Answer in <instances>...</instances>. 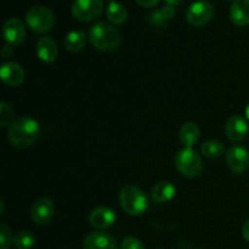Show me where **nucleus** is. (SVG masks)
Returning a JSON list of instances; mask_svg holds the SVG:
<instances>
[{"mask_svg":"<svg viewBox=\"0 0 249 249\" xmlns=\"http://www.w3.org/2000/svg\"><path fill=\"white\" fill-rule=\"evenodd\" d=\"M246 117H247V119L249 121V105L247 106V108H246Z\"/></svg>","mask_w":249,"mask_h":249,"instance_id":"32","label":"nucleus"},{"mask_svg":"<svg viewBox=\"0 0 249 249\" xmlns=\"http://www.w3.org/2000/svg\"><path fill=\"white\" fill-rule=\"evenodd\" d=\"M199 136H201L199 128L197 126V124L191 123V122L185 123L179 131L180 141H181V143L184 145V147H194V146L198 142Z\"/></svg>","mask_w":249,"mask_h":249,"instance_id":"18","label":"nucleus"},{"mask_svg":"<svg viewBox=\"0 0 249 249\" xmlns=\"http://www.w3.org/2000/svg\"><path fill=\"white\" fill-rule=\"evenodd\" d=\"M117 215L113 209L108 207H97L90 213L89 221L92 228L97 230H105L108 229L116 223Z\"/></svg>","mask_w":249,"mask_h":249,"instance_id":"12","label":"nucleus"},{"mask_svg":"<svg viewBox=\"0 0 249 249\" xmlns=\"http://www.w3.org/2000/svg\"><path fill=\"white\" fill-rule=\"evenodd\" d=\"M24 77V71L21 65L16 62H5L2 63L0 67V78H1L2 83L9 87H18L23 83Z\"/></svg>","mask_w":249,"mask_h":249,"instance_id":"10","label":"nucleus"},{"mask_svg":"<svg viewBox=\"0 0 249 249\" xmlns=\"http://www.w3.org/2000/svg\"><path fill=\"white\" fill-rule=\"evenodd\" d=\"M226 163L236 174H242L249 169V151L241 146H232L226 152Z\"/></svg>","mask_w":249,"mask_h":249,"instance_id":"9","label":"nucleus"},{"mask_svg":"<svg viewBox=\"0 0 249 249\" xmlns=\"http://www.w3.org/2000/svg\"><path fill=\"white\" fill-rule=\"evenodd\" d=\"M36 55L43 62H53L58 56L57 44L55 43L53 39L44 36L36 43Z\"/></svg>","mask_w":249,"mask_h":249,"instance_id":"15","label":"nucleus"},{"mask_svg":"<svg viewBox=\"0 0 249 249\" xmlns=\"http://www.w3.org/2000/svg\"><path fill=\"white\" fill-rule=\"evenodd\" d=\"M12 53H14V50H12V46L9 45V44H6L5 46H2L1 49V56L2 58H9L11 57Z\"/></svg>","mask_w":249,"mask_h":249,"instance_id":"28","label":"nucleus"},{"mask_svg":"<svg viewBox=\"0 0 249 249\" xmlns=\"http://www.w3.org/2000/svg\"><path fill=\"white\" fill-rule=\"evenodd\" d=\"M242 236L246 241L249 243V219L245 223L242 228Z\"/></svg>","mask_w":249,"mask_h":249,"instance_id":"29","label":"nucleus"},{"mask_svg":"<svg viewBox=\"0 0 249 249\" xmlns=\"http://www.w3.org/2000/svg\"><path fill=\"white\" fill-rule=\"evenodd\" d=\"M109 1H111V2H112V1H114V0H109Z\"/></svg>","mask_w":249,"mask_h":249,"instance_id":"34","label":"nucleus"},{"mask_svg":"<svg viewBox=\"0 0 249 249\" xmlns=\"http://www.w3.org/2000/svg\"><path fill=\"white\" fill-rule=\"evenodd\" d=\"M249 131L248 123L242 116H236L230 117L226 122L225 125V134L228 136L229 140L233 141V142H238L246 139Z\"/></svg>","mask_w":249,"mask_h":249,"instance_id":"11","label":"nucleus"},{"mask_svg":"<svg viewBox=\"0 0 249 249\" xmlns=\"http://www.w3.org/2000/svg\"><path fill=\"white\" fill-rule=\"evenodd\" d=\"M160 15H162L163 19L167 21V19H172L175 15V7L174 6H170V5H165L164 7L160 10Z\"/></svg>","mask_w":249,"mask_h":249,"instance_id":"26","label":"nucleus"},{"mask_svg":"<svg viewBox=\"0 0 249 249\" xmlns=\"http://www.w3.org/2000/svg\"><path fill=\"white\" fill-rule=\"evenodd\" d=\"M226 1H232V0H226Z\"/></svg>","mask_w":249,"mask_h":249,"instance_id":"33","label":"nucleus"},{"mask_svg":"<svg viewBox=\"0 0 249 249\" xmlns=\"http://www.w3.org/2000/svg\"><path fill=\"white\" fill-rule=\"evenodd\" d=\"M119 202L126 214L131 216H140L148 209V197L139 187L128 185L121 190Z\"/></svg>","mask_w":249,"mask_h":249,"instance_id":"3","label":"nucleus"},{"mask_svg":"<svg viewBox=\"0 0 249 249\" xmlns=\"http://www.w3.org/2000/svg\"><path fill=\"white\" fill-rule=\"evenodd\" d=\"M214 16V7L207 0H198L189 6L186 11V21L191 26L201 27L209 23Z\"/></svg>","mask_w":249,"mask_h":249,"instance_id":"7","label":"nucleus"},{"mask_svg":"<svg viewBox=\"0 0 249 249\" xmlns=\"http://www.w3.org/2000/svg\"><path fill=\"white\" fill-rule=\"evenodd\" d=\"M121 33L112 24L97 22L90 28L89 40L100 51H113L121 44Z\"/></svg>","mask_w":249,"mask_h":249,"instance_id":"2","label":"nucleus"},{"mask_svg":"<svg viewBox=\"0 0 249 249\" xmlns=\"http://www.w3.org/2000/svg\"><path fill=\"white\" fill-rule=\"evenodd\" d=\"M106 16L107 19L112 24H117L118 26V24H123L126 21V18H128V11H126V7L123 4L112 1L107 6Z\"/></svg>","mask_w":249,"mask_h":249,"instance_id":"19","label":"nucleus"},{"mask_svg":"<svg viewBox=\"0 0 249 249\" xmlns=\"http://www.w3.org/2000/svg\"><path fill=\"white\" fill-rule=\"evenodd\" d=\"M167 5H170V6H178L182 2V0H165Z\"/></svg>","mask_w":249,"mask_h":249,"instance_id":"30","label":"nucleus"},{"mask_svg":"<svg viewBox=\"0 0 249 249\" xmlns=\"http://www.w3.org/2000/svg\"><path fill=\"white\" fill-rule=\"evenodd\" d=\"M11 243H14L11 231L5 224H1L0 225V249H9Z\"/></svg>","mask_w":249,"mask_h":249,"instance_id":"24","label":"nucleus"},{"mask_svg":"<svg viewBox=\"0 0 249 249\" xmlns=\"http://www.w3.org/2000/svg\"><path fill=\"white\" fill-rule=\"evenodd\" d=\"M26 23L34 33H46L55 24V15L49 7L36 5L26 12Z\"/></svg>","mask_w":249,"mask_h":249,"instance_id":"4","label":"nucleus"},{"mask_svg":"<svg viewBox=\"0 0 249 249\" xmlns=\"http://www.w3.org/2000/svg\"><path fill=\"white\" fill-rule=\"evenodd\" d=\"M177 194V187L170 181H160L153 186L151 197L157 203H167L172 201Z\"/></svg>","mask_w":249,"mask_h":249,"instance_id":"17","label":"nucleus"},{"mask_svg":"<svg viewBox=\"0 0 249 249\" xmlns=\"http://www.w3.org/2000/svg\"><path fill=\"white\" fill-rule=\"evenodd\" d=\"M175 167L184 177L196 178L203 170V163L201 156L194 148L184 147L175 157Z\"/></svg>","mask_w":249,"mask_h":249,"instance_id":"5","label":"nucleus"},{"mask_svg":"<svg viewBox=\"0 0 249 249\" xmlns=\"http://www.w3.org/2000/svg\"><path fill=\"white\" fill-rule=\"evenodd\" d=\"M83 249H118V246L109 233L95 231L85 237Z\"/></svg>","mask_w":249,"mask_h":249,"instance_id":"14","label":"nucleus"},{"mask_svg":"<svg viewBox=\"0 0 249 249\" xmlns=\"http://www.w3.org/2000/svg\"><path fill=\"white\" fill-rule=\"evenodd\" d=\"M230 18L236 26L249 24V0H233L230 7Z\"/></svg>","mask_w":249,"mask_h":249,"instance_id":"16","label":"nucleus"},{"mask_svg":"<svg viewBox=\"0 0 249 249\" xmlns=\"http://www.w3.org/2000/svg\"><path fill=\"white\" fill-rule=\"evenodd\" d=\"M104 11L102 0H74L72 15L80 22H91L101 16Z\"/></svg>","mask_w":249,"mask_h":249,"instance_id":"6","label":"nucleus"},{"mask_svg":"<svg viewBox=\"0 0 249 249\" xmlns=\"http://www.w3.org/2000/svg\"><path fill=\"white\" fill-rule=\"evenodd\" d=\"M0 204H1V209H0V214L4 213V199H0Z\"/></svg>","mask_w":249,"mask_h":249,"instance_id":"31","label":"nucleus"},{"mask_svg":"<svg viewBox=\"0 0 249 249\" xmlns=\"http://www.w3.org/2000/svg\"><path fill=\"white\" fill-rule=\"evenodd\" d=\"M53 214H55V204L49 198L38 199L32 206L31 216L36 224L40 225L48 224L53 219Z\"/></svg>","mask_w":249,"mask_h":249,"instance_id":"13","label":"nucleus"},{"mask_svg":"<svg viewBox=\"0 0 249 249\" xmlns=\"http://www.w3.org/2000/svg\"><path fill=\"white\" fill-rule=\"evenodd\" d=\"M202 153L208 158H218L224 153V145L216 140H208L202 145Z\"/></svg>","mask_w":249,"mask_h":249,"instance_id":"21","label":"nucleus"},{"mask_svg":"<svg viewBox=\"0 0 249 249\" xmlns=\"http://www.w3.org/2000/svg\"><path fill=\"white\" fill-rule=\"evenodd\" d=\"M136 4H139L140 6L143 7H153L156 5L160 4V0H135Z\"/></svg>","mask_w":249,"mask_h":249,"instance_id":"27","label":"nucleus"},{"mask_svg":"<svg viewBox=\"0 0 249 249\" xmlns=\"http://www.w3.org/2000/svg\"><path fill=\"white\" fill-rule=\"evenodd\" d=\"M39 123L29 117H21L11 123L7 130V139L14 147L26 148L33 145L39 138Z\"/></svg>","mask_w":249,"mask_h":249,"instance_id":"1","label":"nucleus"},{"mask_svg":"<svg viewBox=\"0 0 249 249\" xmlns=\"http://www.w3.org/2000/svg\"><path fill=\"white\" fill-rule=\"evenodd\" d=\"M12 119H14V109L6 102H1L0 104V125L2 128L7 126L11 123Z\"/></svg>","mask_w":249,"mask_h":249,"instance_id":"23","label":"nucleus"},{"mask_svg":"<svg viewBox=\"0 0 249 249\" xmlns=\"http://www.w3.org/2000/svg\"><path fill=\"white\" fill-rule=\"evenodd\" d=\"M36 243V238L28 231H19L14 237V245L17 249H31Z\"/></svg>","mask_w":249,"mask_h":249,"instance_id":"22","label":"nucleus"},{"mask_svg":"<svg viewBox=\"0 0 249 249\" xmlns=\"http://www.w3.org/2000/svg\"><path fill=\"white\" fill-rule=\"evenodd\" d=\"M121 249H145V246L139 238L129 236V237H125L123 240Z\"/></svg>","mask_w":249,"mask_h":249,"instance_id":"25","label":"nucleus"},{"mask_svg":"<svg viewBox=\"0 0 249 249\" xmlns=\"http://www.w3.org/2000/svg\"><path fill=\"white\" fill-rule=\"evenodd\" d=\"M87 44V34L83 31H72L66 36L65 48L71 53H78L83 50Z\"/></svg>","mask_w":249,"mask_h":249,"instance_id":"20","label":"nucleus"},{"mask_svg":"<svg viewBox=\"0 0 249 249\" xmlns=\"http://www.w3.org/2000/svg\"><path fill=\"white\" fill-rule=\"evenodd\" d=\"M2 36L9 45H21L26 38V27H24L23 22L15 17L6 19L2 26Z\"/></svg>","mask_w":249,"mask_h":249,"instance_id":"8","label":"nucleus"}]
</instances>
